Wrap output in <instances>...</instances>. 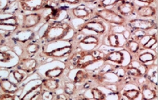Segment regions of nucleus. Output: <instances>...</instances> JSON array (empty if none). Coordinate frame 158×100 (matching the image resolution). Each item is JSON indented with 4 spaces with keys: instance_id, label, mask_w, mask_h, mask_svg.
Listing matches in <instances>:
<instances>
[{
    "instance_id": "72a5a7b5",
    "label": "nucleus",
    "mask_w": 158,
    "mask_h": 100,
    "mask_svg": "<svg viewBox=\"0 0 158 100\" xmlns=\"http://www.w3.org/2000/svg\"><path fill=\"white\" fill-rule=\"evenodd\" d=\"M55 3H66L69 5H78L81 2V0H51Z\"/></svg>"
},
{
    "instance_id": "f257e3e1",
    "label": "nucleus",
    "mask_w": 158,
    "mask_h": 100,
    "mask_svg": "<svg viewBox=\"0 0 158 100\" xmlns=\"http://www.w3.org/2000/svg\"><path fill=\"white\" fill-rule=\"evenodd\" d=\"M72 26L67 22H53L48 25L42 35V40L47 43H52L63 40L67 37Z\"/></svg>"
},
{
    "instance_id": "20e7f679",
    "label": "nucleus",
    "mask_w": 158,
    "mask_h": 100,
    "mask_svg": "<svg viewBox=\"0 0 158 100\" xmlns=\"http://www.w3.org/2000/svg\"><path fill=\"white\" fill-rule=\"evenodd\" d=\"M51 0H19V6L24 12H36L48 7Z\"/></svg>"
},
{
    "instance_id": "6ab92c4d",
    "label": "nucleus",
    "mask_w": 158,
    "mask_h": 100,
    "mask_svg": "<svg viewBox=\"0 0 158 100\" xmlns=\"http://www.w3.org/2000/svg\"><path fill=\"white\" fill-rule=\"evenodd\" d=\"M0 26H9L13 28H19V23L16 16L12 15L10 17L0 19Z\"/></svg>"
},
{
    "instance_id": "9b49d317",
    "label": "nucleus",
    "mask_w": 158,
    "mask_h": 100,
    "mask_svg": "<svg viewBox=\"0 0 158 100\" xmlns=\"http://www.w3.org/2000/svg\"><path fill=\"white\" fill-rule=\"evenodd\" d=\"M19 86L13 82L10 81L9 79H1L0 80V90L4 93L14 95L19 90Z\"/></svg>"
},
{
    "instance_id": "5701e85b",
    "label": "nucleus",
    "mask_w": 158,
    "mask_h": 100,
    "mask_svg": "<svg viewBox=\"0 0 158 100\" xmlns=\"http://www.w3.org/2000/svg\"><path fill=\"white\" fill-rule=\"evenodd\" d=\"M64 93L67 96H72L77 91V86L74 82L67 81L64 83Z\"/></svg>"
},
{
    "instance_id": "b1692460",
    "label": "nucleus",
    "mask_w": 158,
    "mask_h": 100,
    "mask_svg": "<svg viewBox=\"0 0 158 100\" xmlns=\"http://www.w3.org/2000/svg\"><path fill=\"white\" fill-rule=\"evenodd\" d=\"M125 73H126L128 75H129L132 77L137 78V77H141L143 76L141 70H140L138 67H134V66H128V67H125Z\"/></svg>"
},
{
    "instance_id": "473e14b6",
    "label": "nucleus",
    "mask_w": 158,
    "mask_h": 100,
    "mask_svg": "<svg viewBox=\"0 0 158 100\" xmlns=\"http://www.w3.org/2000/svg\"><path fill=\"white\" fill-rule=\"evenodd\" d=\"M12 76H13L14 79L16 80L18 83H21L25 79V74L22 73V72L19 71V70H15L12 71Z\"/></svg>"
},
{
    "instance_id": "7c9ffc66",
    "label": "nucleus",
    "mask_w": 158,
    "mask_h": 100,
    "mask_svg": "<svg viewBox=\"0 0 158 100\" xmlns=\"http://www.w3.org/2000/svg\"><path fill=\"white\" fill-rule=\"evenodd\" d=\"M124 1H127V0H101L100 2H99V7H102L104 9L108 6H115L118 3Z\"/></svg>"
},
{
    "instance_id": "2eb2a0df",
    "label": "nucleus",
    "mask_w": 158,
    "mask_h": 100,
    "mask_svg": "<svg viewBox=\"0 0 158 100\" xmlns=\"http://www.w3.org/2000/svg\"><path fill=\"white\" fill-rule=\"evenodd\" d=\"M103 59L106 61H111V62L115 63L117 64H122L123 63L125 57L121 51H112V52L106 54Z\"/></svg>"
},
{
    "instance_id": "a211bd4d",
    "label": "nucleus",
    "mask_w": 158,
    "mask_h": 100,
    "mask_svg": "<svg viewBox=\"0 0 158 100\" xmlns=\"http://www.w3.org/2000/svg\"><path fill=\"white\" fill-rule=\"evenodd\" d=\"M141 94H142L143 99L145 100H153L156 99L157 96V92L152 90L148 85H144L141 87Z\"/></svg>"
},
{
    "instance_id": "9d476101",
    "label": "nucleus",
    "mask_w": 158,
    "mask_h": 100,
    "mask_svg": "<svg viewBox=\"0 0 158 100\" xmlns=\"http://www.w3.org/2000/svg\"><path fill=\"white\" fill-rule=\"evenodd\" d=\"M71 13L74 18L84 19L89 18L93 14V10L84 5H80L71 9Z\"/></svg>"
},
{
    "instance_id": "f704fd0d",
    "label": "nucleus",
    "mask_w": 158,
    "mask_h": 100,
    "mask_svg": "<svg viewBox=\"0 0 158 100\" xmlns=\"http://www.w3.org/2000/svg\"><path fill=\"white\" fill-rule=\"evenodd\" d=\"M15 96L12 94H9V93H4L2 95H0V99L1 100H13Z\"/></svg>"
},
{
    "instance_id": "c756f323",
    "label": "nucleus",
    "mask_w": 158,
    "mask_h": 100,
    "mask_svg": "<svg viewBox=\"0 0 158 100\" xmlns=\"http://www.w3.org/2000/svg\"><path fill=\"white\" fill-rule=\"evenodd\" d=\"M92 96H93V99L96 100H104L106 99V95L104 93L99 90L98 88H93L91 90Z\"/></svg>"
},
{
    "instance_id": "412c9836",
    "label": "nucleus",
    "mask_w": 158,
    "mask_h": 100,
    "mask_svg": "<svg viewBox=\"0 0 158 100\" xmlns=\"http://www.w3.org/2000/svg\"><path fill=\"white\" fill-rule=\"evenodd\" d=\"M125 48L131 54H136L140 50V44L135 40H129L125 44Z\"/></svg>"
},
{
    "instance_id": "ddd939ff",
    "label": "nucleus",
    "mask_w": 158,
    "mask_h": 100,
    "mask_svg": "<svg viewBox=\"0 0 158 100\" xmlns=\"http://www.w3.org/2000/svg\"><path fill=\"white\" fill-rule=\"evenodd\" d=\"M137 13L138 15L143 18L154 17L157 14V9L154 6H142L138 8Z\"/></svg>"
},
{
    "instance_id": "c85d7f7f",
    "label": "nucleus",
    "mask_w": 158,
    "mask_h": 100,
    "mask_svg": "<svg viewBox=\"0 0 158 100\" xmlns=\"http://www.w3.org/2000/svg\"><path fill=\"white\" fill-rule=\"evenodd\" d=\"M157 42V34L155 35H152V36H150L149 38L145 41V43L142 45V48L144 49H151L154 45L156 44Z\"/></svg>"
},
{
    "instance_id": "1a4fd4ad",
    "label": "nucleus",
    "mask_w": 158,
    "mask_h": 100,
    "mask_svg": "<svg viewBox=\"0 0 158 100\" xmlns=\"http://www.w3.org/2000/svg\"><path fill=\"white\" fill-rule=\"evenodd\" d=\"M73 51L72 45L64 46L61 48H58L57 49L53 50L50 52L46 53V55L52 58H63L67 56H69Z\"/></svg>"
},
{
    "instance_id": "4468645a",
    "label": "nucleus",
    "mask_w": 158,
    "mask_h": 100,
    "mask_svg": "<svg viewBox=\"0 0 158 100\" xmlns=\"http://www.w3.org/2000/svg\"><path fill=\"white\" fill-rule=\"evenodd\" d=\"M41 84L44 90L53 92V93H54L60 87L59 80L53 78H47L46 77V79L42 80Z\"/></svg>"
},
{
    "instance_id": "aec40b11",
    "label": "nucleus",
    "mask_w": 158,
    "mask_h": 100,
    "mask_svg": "<svg viewBox=\"0 0 158 100\" xmlns=\"http://www.w3.org/2000/svg\"><path fill=\"white\" fill-rule=\"evenodd\" d=\"M64 71V68L61 67H55V68L51 69L45 72L44 75L47 78H53V79H57L63 75Z\"/></svg>"
},
{
    "instance_id": "dca6fc26",
    "label": "nucleus",
    "mask_w": 158,
    "mask_h": 100,
    "mask_svg": "<svg viewBox=\"0 0 158 100\" xmlns=\"http://www.w3.org/2000/svg\"><path fill=\"white\" fill-rule=\"evenodd\" d=\"M40 48H41V46L38 43L29 41L25 44L24 51H25V54L28 56V57H31L32 56L36 54L39 51Z\"/></svg>"
},
{
    "instance_id": "cd10ccee",
    "label": "nucleus",
    "mask_w": 158,
    "mask_h": 100,
    "mask_svg": "<svg viewBox=\"0 0 158 100\" xmlns=\"http://www.w3.org/2000/svg\"><path fill=\"white\" fill-rule=\"evenodd\" d=\"M140 93H141L140 90H136V89H131V90H128L124 92L123 96H125L128 99L134 100L136 99L139 96Z\"/></svg>"
},
{
    "instance_id": "393cba45",
    "label": "nucleus",
    "mask_w": 158,
    "mask_h": 100,
    "mask_svg": "<svg viewBox=\"0 0 158 100\" xmlns=\"http://www.w3.org/2000/svg\"><path fill=\"white\" fill-rule=\"evenodd\" d=\"M157 58V56L154 55L153 54L151 53H143V54H140L138 56V60H139L140 63L141 64H147L148 62H151V61H154V60Z\"/></svg>"
},
{
    "instance_id": "4be33fe9",
    "label": "nucleus",
    "mask_w": 158,
    "mask_h": 100,
    "mask_svg": "<svg viewBox=\"0 0 158 100\" xmlns=\"http://www.w3.org/2000/svg\"><path fill=\"white\" fill-rule=\"evenodd\" d=\"M89 75V73L83 70H80L77 72L75 77H74L73 82L75 83H82L88 80Z\"/></svg>"
},
{
    "instance_id": "4c0bfd02",
    "label": "nucleus",
    "mask_w": 158,
    "mask_h": 100,
    "mask_svg": "<svg viewBox=\"0 0 158 100\" xmlns=\"http://www.w3.org/2000/svg\"><path fill=\"white\" fill-rule=\"evenodd\" d=\"M96 1V0H81V2L84 3H93Z\"/></svg>"
},
{
    "instance_id": "bb28decb",
    "label": "nucleus",
    "mask_w": 158,
    "mask_h": 100,
    "mask_svg": "<svg viewBox=\"0 0 158 100\" xmlns=\"http://www.w3.org/2000/svg\"><path fill=\"white\" fill-rule=\"evenodd\" d=\"M108 45L113 48H118L120 46V42H119L118 36L115 34H109L107 36Z\"/></svg>"
},
{
    "instance_id": "0eeeda50",
    "label": "nucleus",
    "mask_w": 158,
    "mask_h": 100,
    "mask_svg": "<svg viewBox=\"0 0 158 100\" xmlns=\"http://www.w3.org/2000/svg\"><path fill=\"white\" fill-rule=\"evenodd\" d=\"M128 25L133 30L148 31L153 28H157V24L151 20L135 19L128 21Z\"/></svg>"
},
{
    "instance_id": "f03ea898",
    "label": "nucleus",
    "mask_w": 158,
    "mask_h": 100,
    "mask_svg": "<svg viewBox=\"0 0 158 100\" xmlns=\"http://www.w3.org/2000/svg\"><path fill=\"white\" fill-rule=\"evenodd\" d=\"M96 15L97 17L104 20L105 22L110 24H114L117 25H122L126 23V19L124 16L121 15L118 12L112 9H102L96 12Z\"/></svg>"
},
{
    "instance_id": "a878e982",
    "label": "nucleus",
    "mask_w": 158,
    "mask_h": 100,
    "mask_svg": "<svg viewBox=\"0 0 158 100\" xmlns=\"http://www.w3.org/2000/svg\"><path fill=\"white\" fill-rule=\"evenodd\" d=\"M80 43L84 44H95L98 45L99 43V39L98 37L95 36V35H87L84 37L83 39L80 41Z\"/></svg>"
},
{
    "instance_id": "2f4dec72",
    "label": "nucleus",
    "mask_w": 158,
    "mask_h": 100,
    "mask_svg": "<svg viewBox=\"0 0 158 100\" xmlns=\"http://www.w3.org/2000/svg\"><path fill=\"white\" fill-rule=\"evenodd\" d=\"M13 58L12 55L6 51H0V62L9 63Z\"/></svg>"
},
{
    "instance_id": "39448f33",
    "label": "nucleus",
    "mask_w": 158,
    "mask_h": 100,
    "mask_svg": "<svg viewBox=\"0 0 158 100\" xmlns=\"http://www.w3.org/2000/svg\"><path fill=\"white\" fill-rule=\"evenodd\" d=\"M42 19V14L38 12L25 14L22 18V23L19 24V27L21 29H31L39 25Z\"/></svg>"
},
{
    "instance_id": "423d86ee",
    "label": "nucleus",
    "mask_w": 158,
    "mask_h": 100,
    "mask_svg": "<svg viewBox=\"0 0 158 100\" xmlns=\"http://www.w3.org/2000/svg\"><path fill=\"white\" fill-rule=\"evenodd\" d=\"M38 67V61L32 57H21L16 65V68L19 70H22L27 73H31L35 71Z\"/></svg>"
},
{
    "instance_id": "e433bc0d",
    "label": "nucleus",
    "mask_w": 158,
    "mask_h": 100,
    "mask_svg": "<svg viewBox=\"0 0 158 100\" xmlns=\"http://www.w3.org/2000/svg\"><path fill=\"white\" fill-rule=\"evenodd\" d=\"M57 99H67V96H65V95H59V96H57Z\"/></svg>"
},
{
    "instance_id": "6e6552de",
    "label": "nucleus",
    "mask_w": 158,
    "mask_h": 100,
    "mask_svg": "<svg viewBox=\"0 0 158 100\" xmlns=\"http://www.w3.org/2000/svg\"><path fill=\"white\" fill-rule=\"evenodd\" d=\"M80 30L82 29H87V30L93 31V32L99 35L104 34L106 31V26L102 22L96 20H91L86 22L82 25L80 28Z\"/></svg>"
},
{
    "instance_id": "c9c22d12",
    "label": "nucleus",
    "mask_w": 158,
    "mask_h": 100,
    "mask_svg": "<svg viewBox=\"0 0 158 100\" xmlns=\"http://www.w3.org/2000/svg\"><path fill=\"white\" fill-rule=\"evenodd\" d=\"M137 1L141 2L144 3H147V4H151L154 2V0H137Z\"/></svg>"
},
{
    "instance_id": "f8f14e48",
    "label": "nucleus",
    "mask_w": 158,
    "mask_h": 100,
    "mask_svg": "<svg viewBox=\"0 0 158 100\" xmlns=\"http://www.w3.org/2000/svg\"><path fill=\"white\" fill-rule=\"evenodd\" d=\"M135 11V6L129 1H124L120 2L118 6V12L122 16H128L132 15Z\"/></svg>"
},
{
    "instance_id": "58836bf2",
    "label": "nucleus",
    "mask_w": 158,
    "mask_h": 100,
    "mask_svg": "<svg viewBox=\"0 0 158 100\" xmlns=\"http://www.w3.org/2000/svg\"><path fill=\"white\" fill-rule=\"evenodd\" d=\"M0 4H1V1H0Z\"/></svg>"
},
{
    "instance_id": "f3484780",
    "label": "nucleus",
    "mask_w": 158,
    "mask_h": 100,
    "mask_svg": "<svg viewBox=\"0 0 158 100\" xmlns=\"http://www.w3.org/2000/svg\"><path fill=\"white\" fill-rule=\"evenodd\" d=\"M44 88L42 84H39L38 86L33 87L32 89H31L30 90L26 93V94L24 96L23 99H28V100H31L34 99L35 98L38 97L42 93Z\"/></svg>"
},
{
    "instance_id": "7ed1b4c3",
    "label": "nucleus",
    "mask_w": 158,
    "mask_h": 100,
    "mask_svg": "<svg viewBox=\"0 0 158 100\" xmlns=\"http://www.w3.org/2000/svg\"><path fill=\"white\" fill-rule=\"evenodd\" d=\"M99 55H96L94 51H80L77 54V64L76 68L84 69L88 66L94 64L95 62L100 60Z\"/></svg>"
}]
</instances>
